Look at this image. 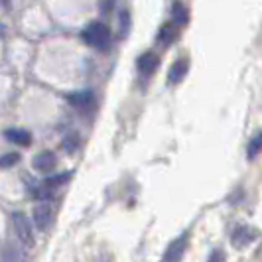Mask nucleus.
I'll return each instance as SVG.
<instances>
[{
  "mask_svg": "<svg viewBox=\"0 0 262 262\" xmlns=\"http://www.w3.org/2000/svg\"><path fill=\"white\" fill-rule=\"evenodd\" d=\"M171 18H173V24L176 26H184L189 22V10L185 8L182 2H173L171 6Z\"/></svg>",
  "mask_w": 262,
  "mask_h": 262,
  "instance_id": "obj_11",
  "label": "nucleus"
},
{
  "mask_svg": "<svg viewBox=\"0 0 262 262\" xmlns=\"http://www.w3.org/2000/svg\"><path fill=\"white\" fill-rule=\"evenodd\" d=\"M0 2H2V4H4V6H8V0H0Z\"/></svg>",
  "mask_w": 262,
  "mask_h": 262,
  "instance_id": "obj_19",
  "label": "nucleus"
},
{
  "mask_svg": "<svg viewBox=\"0 0 262 262\" xmlns=\"http://www.w3.org/2000/svg\"><path fill=\"white\" fill-rule=\"evenodd\" d=\"M53 221V209L50 203H39V205H36L34 207V223H36V227H38L39 231H46L50 225H52Z\"/></svg>",
  "mask_w": 262,
  "mask_h": 262,
  "instance_id": "obj_5",
  "label": "nucleus"
},
{
  "mask_svg": "<svg viewBox=\"0 0 262 262\" xmlns=\"http://www.w3.org/2000/svg\"><path fill=\"white\" fill-rule=\"evenodd\" d=\"M176 38H178V30H176L173 24H164L158 32V41L164 43V46H170Z\"/></svg>",
  "mask_w": 262,
  "mask_h": 262,
  "instance_id": "obj_12",
  "label": "nucleus"
},
{
  "mask_svg": "<svg viewBox=\"0 0 262 262\" xmlns=\"http://www.w3.org/2000/svg\"><path fill=\"white\" fill-rule=\"evenodd\" d=\"M254 238H256V231L252 227L238 225L233 231V235H231V243H233L235 249H245V247H249Z\"/></svg>",
  "mask_w": 262,
  "mask_h": 262,
  "instance_id": "obj_4",
  "label": "nucleus"
},
{
  "mask_svg": "<svg viewBox=\"0 0 262 262\" xmlns=\"http://www.w3.org/2000/svg\"><path fill=\"white\" fill-rule=\"evenodd\" d=\"M187 69H189V61L187 59H178L176 63H171L170 71H168V83L170 85H178L182 79L187 75Z\"/></svg>",
  "mask_w": 262,
  "mask_h": 262,
  "instance_id": "obj_8",
  "label": "nucleus"
},
{
  "mask_svg": "<svg viewBox=\"0 0 262 262\" xmlns=\"http://www.w3.org/2000/svg\"><path fill=\"white\" fill-rule=\"evenodd\" d=\"M67 101H69V105L79 108V111H87V108H91L95 97H93L91 91H79V93H69L67 95Z\"/></svg>",
  "mask_w": 262,
  "mask_h": 262,
  "instance_id": "obj_7",
  "label": "nucleus"
},
{
  "mask_svg": "<svg viewBox=\"0 0 262 262\" xmlns=\"http://www.w3.org/2000/svg\"><path fill=\"white\" fill-rule=\"evenodd\" d=\"M185 247H187V235L178 236L176 241H171V245L166 249V252H164V256H162L160 262H182Z\"/></svg>",
  "mask_w": 262,
  "mask_h": 262,
  "instance_id": "obj_3",
  "label": "nucleus"
},
{
  "mask_svg": "<svg viewBox=\"0 0 262 262\" xmlns=\"http://www.w3.org/2000/svg\"><path fill=\"white\" fill-rule=\"evenodd\" d=\"M113 10V0H103L101 2V12L106 14V12H111Z\"/></svg>",
  "mask_w": 262,
  "mask_h": 262,
  "instance_id": "obj_17",
  "label": "nucleus"
},
{
  "mask_svg": "<svg viewBox=\"0 0 262 262\" xmlns=\"http://www.w3.org/2000/svg\"><path fill=\"white\" fill-rule=\"evenodd\" d=\"M209 262H223V252H221V250H215V252L211 254Z\"/></svg>",
  "mask_w": 262,
  "mask_h": 262,
  "instance_id": "obj_18",
  "label": "nucleus"
},
{
  "mask_svg": "<svg viewBox=\"0 0 262 262\" xmlns=\"http://www.w3.org/2000/svg\"><path fill=\"white\" fill-rule=\"evenodd\" d=\"M12 225H14V231H16L18 241H20L26 249H32V247L36 245V238H34V233H32L30 219H28L22 211H14L12 213Z\"/></svg>",
  "mask_w": 262,
  "mask_h": 262,
  "instance_id": "obj_2",
  "label": "nucleus"
},
{
  "mask_svg": "<svg viewBox=\"0 0 262 262\" xmlns=\"http://www.w3.org/2000/svg\"><path fill=\"white\" fill-rule=\"evenodd\" d=\"M83 39L87 46L97 48V50H106L111 41V30L103 22H93L83 30Z\"/></svg>",
  "mask_w": 262,
  "mask_h": 262,
  "instance_id": "obj_1",
  "label": "nucleus"
},
{
  "mask_svg": "<svg viewBox=\"0 0 262 262\" xmlns=\"http://www.w3.org/2000/svg\"><path fill=\"white\" fill-rule=\"evenodd\" d=\"M4 136L8 142H14L18 146H30L32 144V134L24 128H6L4 130Z\"/></svg>",
  "mask_w": 262,
  "mask_h": 262,
  "instance_id": "obj_9",
  "label": "nucleus"
},
{
  "mask_svg": "<svg viewBox=\"0 0 262 262\" xmlns=\"http://www.w3.org/2000/svg\"><path fill=\"white\" fill-rule=\"evenodd\" d=\"M158 67V57L152 52H146L138 57V71L142 75H152Z\"/></svg>",
  "mask_w": 262,
  "mask_h": 262,
  "instance_id": "obj_10",
  "label": "nucleus"
},
{
  "mask_svg": "<svg viewBox=\"0 0 262 262\" xmlns=\"http://www.w3.org/2000/svg\"><path fill=\"white\" fill-rule=\"evenodd\" d=\"M2 34H4V28L0 26V36H2Z\"/></svg>",
  "mask_w": 262,
  "mask_h": 262,
  "instance_id": "obj_20",
  "label": "nucleus"
},
{
  "mask_svg": "<svg viewBox=\"0 0 262 262\" xmlns=\"http://www.w3.org/2000/svg\"><path fill=\"white\" fill-rule=\"evenodd\" d=\"M77 146H79V138H77V136H67L66 140H63V148H66L69 154H73V152L77 150Z\"/></svg>",
  "mask_w": 262,
  "mask_h": 262,
  "instance_id": "obj_16",
  "label": "nucleus"
},
{
  "mask_svg": "<svg viewBox=\"0 0 262 262\" xmlns=\"http://www.w3.org/2000/svg\"><path fill=\"white\" fill-rule=\"evenodd\" d=\"M69 178H71V173H59V176H53V178H50V180H46L43 185H46L48 189H53V187H57V185L67 184Z\"/></svg>",
  "mask_w": 262,
  "mask_h": 262,
  "instance_id": "obj_14",
  "label": "nucleus"
},
{
  "mask_svg": "<svg viewBox=\"0 0 262 262\" xmlns=\"http://www.w3.org/2000/svg\"><path fill=\"white\" fill-rule=\"evenodd\" d=\"M18 162H20V154L18 152H8V154L0 158V168H12Z\"/></svg>",
  "mask_w": 262,
  "mask_h": 262,
  "instance_id": "obj_15",
  "label": "nucleus"
},
{
  "mask_svg": "<svg viewBox=\"0 0 262 262\" xmlns=\"http://www.w3.org/2000/svg\"><path fill=\"white\" fill-rule=\"evenodd\" d=\"M55 164H57V158H55V154L50 152V150L39 152V154H36L34 160H32V166H34L38 171H41V173L52 171L53 168H55Z\"/></svg>",
  "mask_w": 262,
  "mask_h": 262,
  "instance_id": "obj_6",
  "label": "nucleus"
},
{
  "mask_svg": "<svg viewBox=\"0 0 262 262\" xmlns=\"http://www.w3.org/2000/svg\"><path fill=\"white\" fill-rule=\"evenodd\" d=\"M262 152V132H258L252 140L249 142V150H247V158L249 160H254Z\"/></svg>",
  "mask_w": 262,
  "mask_h": 262,
  "instance_id": "obj_13",
  "label": "nucleus"
}]
</instances>
